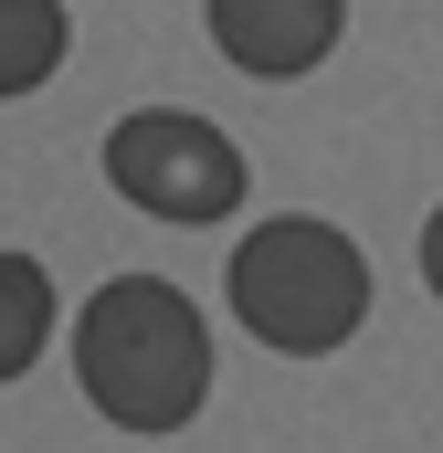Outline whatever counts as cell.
Wrapping results in <instances>:
<instances>
[{
  "instance_id": "1",
  "label": "cell",
  "mask_w": 443,
  "mask_h": 453,
  "mask_svg": "<svg viewBox=\"0 0 443 453\" xmlns=\"http://www.w3.org/2000/svg\"><path fill=\"white\" fill-rule=\"evenodd\" d=\"M74 380L116 433H190L212 401V317L169 274H116L74 306Z\"/></svg>"
},
{
  "instance_id": "2",
  "label": "cell",
  "mask_w": 443,
  "mask_h": 453,
  "mask_svg": "<svg viewBox=\"0 0 443 453\" xmlns=\"http://www.w3.org/2000/svg\"><path fill=\"white\" fill-rule=\"evenodd\" d=\"M369 317V253L317 211H275L232 242V327L275 358H328Z\"/></svg>"
},
{
  "instance_id": "3",
  "label": "cell",
  "mask_w": 443,
  "mask_h": 453,
  "mask_svg": "<svg viewBox=\"0 0 443 453\" xmlns=\"http://www.w3.org/2000/svg\"><path fill=\"white\" fill-rule=\"evenodd\" d=\"M106 190L148 222L201 232L222 211H243V148L190 106H127L106 127Z\"/></svg>"
},
{
  "instance_id": "4",
  "label": "cell",
  "mask_w": 443,
  "mask_h": 453,
  "mask_svg": "<svg viewBox=\"0 0 443 453\" xmlns=\"http://www.w3.org/2000/svg\"><path fill=\"white\" fill-rule=\"evenodd\" d=\"M201 21H212L222 64H243V74L285 85V74H317V64L338 53L348 0H201Z\"/></svg>"
},
{
  "instance_id": "5",
  "label": "cell",
  "mask_w": 443,
  "mask_h": 453,
  "mask_svg": "<svg viewBox=\"0 0 443 453\" xmlns=\"http://www.w3.org/2000/svg\"><path fill=\"white\" fill-rule=\"evenodd\" d=\"M64 53H74V11L64 0H0V96L53 85Z\"/></svg>"
},
{
  "instance_id": "6",
  "label": "cell",
  "mask_w": 443,
  "mask_h": 453,
  "mask_svg": "<svg viewBox=\"0 0 443 453\" xmlns=\"http://www.w3.org/2000/svg\"><path fill=\"white\" fill-rule=\"evenodd\" d=\"M53 338V274L32 253H0V380H21Z\"/></svg>"
},
{
  "instance_id": "7",
  "label": "cell",
  "mask_w": 443,
  "mask_h": 453,
  "mask_svg": "<svg viewBox=\"0 0 443 453\" xmlns=\"http://www.w3.org/2000/svg\"><path fill=\"white\" fill-rule=\"evenodd\" d=\"M423 285L443 296V201H433V222H423Z\"/></svg>"
}]
</instances>
